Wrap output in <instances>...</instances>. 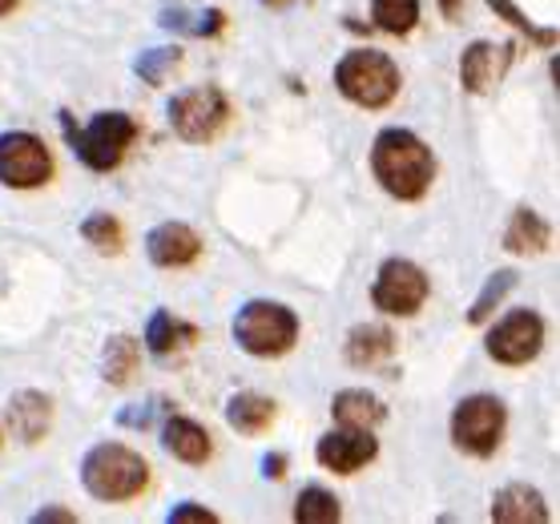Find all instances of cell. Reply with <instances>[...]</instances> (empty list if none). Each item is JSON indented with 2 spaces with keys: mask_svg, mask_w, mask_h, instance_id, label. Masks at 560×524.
Returning a JSON list of instances; mask_svg holds the SVG:
<instances>
[{
  "mask_svg": "<svg viewBox=\"0 0 560 524\" xmlns=\"http://www.w3.org/2000/svg\"><path fill=\"white\" fill-rule=\"evenodd\" d=\"M9 428H13L25 444H40L52 428V399L37 387H25L9 399Z\"/></svg>",
  "mask_w": 560,
  "mask_h": 524,
  "instance_id": "14",
  "label": "cell"
},
{
  "mask_svg": "<svg viewBox=\"0 0 560 524\" xmlns=\"http://www.w3.org/2000/svg\"><path fill=\"white\" fill-rule=\"evenodd\" d=\"M61 129L69 145H73L77 162L93 174H109L126 162L129 145L138 141V121L121 109H102V114H93L85 126H77L73 114L61 109Z\"/></svg>",
  "mask_w": 560,
  "mask_h": 524,
  "instance_id": "2",
  "label": "cell"
},
{
  "mask_svg": "<svg viewBox=\"0 0 560 524\" xmlns=\"http://www.w3.org/2000/svg\"><path fill=\"white\" fill-rule=\"evenodd\" d=\"M294 521L299 524H339L343 521V504L331 488L323 485H306L299 497H294Z\"/></svg>",
  "mask_w": 560,
  "mask_h": 524,
  "instance_id": "23",
  "label": "cell"
},
{
  "mask_svg": "<svg viewBox=\"0 0 560 524\" xmlns=\"http://www.w3.org/2000/svg\"><path fill=\"white\" fill-rule=\"evenodd\" d=\"M331 81L339 97H347L359 109H387L399 97V65L380 49H351L331 69Z\"/></svg>",
  "mask_w": 560,
  "mask_h": 524,
  "instance_id": "4",
  "label": "cell"
},
{
  "mask_svg": "<svg viewBox=\"0 0 560 524\" xmlns=\"http://www.w3.org/2000/svg\"><path fill=\"white\" fill-rule=\"evenodd\" d=\"M492 521L497 524H545V497L528 485H509L492 497Z\"/></svg>",
  "mask_w": 560,
  "mask_h": 524,
  "instance_id": "17",
  "label": "cell"
},
{
  "mask_svg": "<svg viewBox=\"0 0 560 524\" xmlns=\"http://www.w3.org/2000/svg\"><path fill=\"white\" fill-rule=\"evenodd\" d=\"M49 521H61V524H73L77 516L69 509H40L37 516H33V524H49Z\"/></svg>",
  "mask_w": 560,
  "mask_h": 524,
  "instance_id": "32",
  "label": "cell"
},
{
  "mask_svg": "<svg viewBox=\"0 0 560 524\" xmlns=\"http://www.w3.org/2000/svg\"><path fill=\"white\" fill-rule=\"evenodd\" d=\"M331 420L339 428H368V432H375L387 420V408L368 387H347V392H335L331 396Z\"/></svg>",
  "mask_w": 560,
  "mask_h": 524,
  "instance_id": "16",
  "label": "cell"
},
{
  "mask_svg": "<svg viewBox=\"0 0 560 524\" xmlns=\"http://www.w3.org/2000/svg\"><path fill=\"white\" fill-rule=\"evenodd\" d=\"M428 275L408 258H383V267L375 270L371 282V303L375 311L404 319V315H420V307L428 303Z\"/></svg>",
  "mask_w": 560,
  "mask_h": 524,
  "instance_id": "10",
  "label": "cell"
},
{
  "mask_svg": "<svg viewBox=\"0 0 560 524\" xmlns=\"http://www.w3.org/2000/svg\"><path fill=\"white\" fill-rule=\"evenodd\" d=\"M198 255H202V238L186 222H162V226H153L145 234V258H150L153 267L178 270V267H190Z\"/></svg>",
  "mask_w": 560,
  "mask_h": 524,
  "instance_id": "13",
  "label": "cell"
},
{
  "mask_svg": "<svg viewBox=\"0 0 560 524\" xmlns=\"http://www.w3.org/2000/svg\"><path fill=\"white\" fill-rule=\"evenodd\" d=\"M81 485L102 504H126L150 488V464L126 444H93L81 461Z\"/></svg>",
  "mask_w": 560,
  "mask_h": 524,
  "instance_id": "3",
  "label": "cell"
},
{
  "mask_svg": "<svg viewBox=\"0 0 560 524\" xmlns=\"http://www.w3.org/2000/svg\"><path fill=\"white\" fill-rule=\"evenodd\" d=\"M392 351H395V335L387 331V327H375V323L351 327V335H347V343H343V356L351 368H375V363H383Z\"/></svg>",
  "mask_w": 560,
  "mask_h": 524,
  "instance_id": "21",
  "label": "cell"
},
{
  "mask_svg": "<svg viewBox=\"0 0 560 524\" xmlns=\"http://www.w3.org/2000/svg\"><path fill=\"white\" fill-rule=\"evenodd\" d=\"M166 121L170 133L190 145H206L214 141L230 121V102L218 85H194V90H182L170 97L166 105Z\"/></svg>",
  "mask_w": 560,
  "mask_h": 524,
  "instance_id": "7",
  "label": "cell"
},
{
  "mask_svg": "<svg viewBox=\"0 0 560 524\" xmlns=\"http://www.w3.org/2000/svg\"><path fill=\"white\" fill-rule=\"evenodd\" d=\"M162 447L182 464H206L210 452H214V440L190 416H166V423H162Z\"/></svg>",
  "mask_w": 560,
  "mask_h": 524,
  "instance_id": "15",
  "label": "cell"
},
{
  "mask_svg": "<svg viewBox=\"0 0 560 524\" xmlns=\"http://www.w3.org/2000/svg\"><path fill=\"white\" fill-rule=\"evenodd\" d=\"M516 270H492L485 279V287H480V294L471 299V307H468V327H480V323H488L492 315H497L500 307H504V299H509L512 291H516Z\"/></svg>",
  "mask_w": 560,
  "mask_h": 524,
  "instance_id": "22",
  "label": "cell"
},
{
  "mask_svg": "<svg viewBox=\"0 0 560 524\" xmlns=\"http://www.w3.org/2000/svg\"><path fill=\"white\" fill-rule=\"evenodd\" d=\"M117 423H126V428H150V423H153V408L138 404V408L121 411V416H117Z\"/></svg>",
  "mask_w": 560,
  "mask_h": 524,
  "instance_id": "31",
  "label": "cell"
},
{
  "mask_svg": "<svg viewBox=\"0 0 560 524\" xmlns=\"http://www.w3.org/2000/svg\"><path fill=\"white\" fill-rule=\"evenodd\" d=\"M230 335L246 356L279 359L299 343V315L287 303H275V299H250L234 311Z\"/></svg>",
  "mask_w": 560,
  "mask_h": 524,
  "instance_id": "5",
  "label": "cell"
},
{
  "mask_svg": "<svg viewBox=\"0 0 560 524\" xmlns=\"http://www.w3.org/2000/svg\"><path fill=\"white\" fill-rule=\"evenodd\" d=\"M194 339H198V327L186 319H178L174 311L158 307L145 319V347H150V356H174V351H186V347H194Z\"/></svg>",
  "mask_w": 560,
  "mask_h": 524,
  "instance_id": "19",
  "label": "cell"
},
{
  "mask_svg": "<svg viewBox=\"0 0 560 524\" xmlns=\"http://www.w3.org/2000/svg\"><path fill=\"white\" fill-rule=\"evenodd\" d=\"M488 9L504 21V25H512L516 33H521L528 45H536V49H557V28L548 25H536V21H528V16L516 9V0H485Z\"/></svg>",
  "mask_w": 560,
  "mask_h": 524,
  "instance_id": "26",
  "label": "cell"
},
{
  "mask_svg": "<svg viewBox=\"0 0 560 524\" xmlns=\"http://www.w3.org/2000/svg\"><path fill=\"white\" fill-rule=\"evenodd\" d=\"M262 9H270V13H287V9H294V4H303V0H258Z\"/></svg>",
  "mask_w": 560,
  "mask_h": 524,
  "instance_id": "34",
  "label": "cell"
},
{
  "mask_svg": "<svg viewBox=\"0 0 560 524\" xmlns=\"http://www.w3.org/2000/svg\"><path fill=\"white\" fill-rule=\"evenodd\" d=\"M371 21L392 37H408L420 25V0H371Z\"/></svg>",
  "mask_w": 560,
  "mask_h": 524,
  "instance_id": "25",
  "label": "cell"
},
{
  "mask_svg": "<svg viewBox=\"0 0 560 524\" xmlns=\"http://www.w3.org/2000/svg\"><path fill=\"white\" fill-rule=\"evenodd\" d=\"M315 456L327 473L351 476V473H359V468H368V464L380 456V440H375V432H368V428H339V423H335L331 432L318 435Z\"/></svg>",
  "mask_w": 560,
  "mask_h": 524,
  "instance_id": "11",
  "label": "cell"
},
{
  "mask_svg": "<svg viewBox=\"0 0 560 524\" xmlns=\"http://www.w3.org/2000/svg\"><path fill=\"white\" fill-rule=\"evenodd\" d=\"M182 65V49L178 45H162V49H145L138 53V61H133V73H138V81H145V85H166L170 73Z\"/></svg>",
  "mask_w": 560,
  "mask_h": 524,
  "instance_id": "27",
  "label": "cell"
},
{
  "mask_svg": "<svg viewBox=\"0 0 560 524\" xmlns=\"http://www.w3.org/2000/svg\"><path fill=\"white\" fill-rule=\"evenodd\" d=\"M504 428H509L504 399H497L492 392H476V396H464L456 408H452L447 435H452L456 452L476 456V461H488V456H497L500 440H504Z\"/></svg>",
  "mask_w": 560,
  "mask_h": 524,
  "instance_id": "6",
  "label": "cell"
},
{
  "mask_svg": "<svg viewBox=\"0 0 560 524\" xmlns=\"http://www.w3.org/2000/svg\"><path fill=\"white\" fill-rule=\"evenodd\" d=\"M545 347V319L533 307H512L504 311L485 335V351L500 368H524L533 363Z\"/></svg>",
  "mask_w": 560,
  "mask_h": 524,
  "instance_id": "8",
  "label": "cell"
},
{
  "mask_svg": "<svg viewBox=\"0 0 560 524\" xmlns=\"http://www.w3.org/2000/svg\"><path fill=\"white\" fill-rule=\"evenodd\" d=\"M16 4H21V0H0V16H9L16 9Z\"/></svg>",
  "mask_w": 560,
  "mask_h": 524,
  "instance_id": "35",
  "label": "cell"
},
{
  "mask_svg": "<svg viewBox=\"0 0 560 524\" xmlns=\"http://www.w3.org/2000/svg\"><path fill=\"white\" fill-rule=\"evenodd\" d=\"M548 243H552V226L536 210L521 206L509 218V226H504V251L509 255H540V251H548Z\"/></svg>",
  "mask_w": 560,
  "mask_h": 524,
  "instance_id": "20",
  "label": "cell"
},
{
  "mask_svg": "<svg viewBox=\"0 0 560 524\" xmlns=\"http://www.w3.org/2000/svg\"><path fill=\"white\" fill-rule=\"evenodd\" d=\"M166 521L170 524H214L218 512L202 509L198 500H182V504H174V509L166 512Z\"/></svg>",
  "mask_w": 560,
  "mask_h": 524,
  "instance_id": "29",
  "label": "cell"
},
{
  "mask_svg": "<svg viewBox=\"0 0 560 524\" xmlns=\"http://www.w3.org/2000/svg\"><path fill=\"white\" fill-rule=\"evenodd\" d=\"M279 416V404L262 392H234L226 399V423L238 435H262Z\"/></svg>",
  "mask_w": 560,
  "mask_h": 524,
  "instance_id": "18",
  "label": "cell"
},
{
  "mask_svg": "<svg viewBox=\"0 0 560 524\" xmlns=\"http://www.w3.org/2000/svg\"><path fill=\"white\" fill-rule=\"evenodd\" d=\"M516 45H492V40H471L459 53V85L468 93H488L509 73Z\"/></svg>",
  "mask_w": 560,
  "mask_h": 524,
  "instance_id": "12",
  "label": "cell"
},
{
  "mask_svg": "<svg viewBox=\"0 0 560 524\" xmlns=\"http://www.w3.org/2000/svg\"><path fill=\"white\" fill-rule=\"evenodd\" d=\"M77 231H81V238H85L97 255H117V251H121V226H117V218L105 214V210L85 214V222H81Z\"/></svg>",
  "mask_w": 560,
  "mask_h": 524,
  "instance_id": "28",
  "label": "cell"
},
{
  "mask_svg": "<svg viewBox=\"0 0 560 524\" xmlns=\"http://www.w3.org/2000/svg\"><path fill=\"white\" fill-rule=\"evenodd\" d=\"M287 468H291L287 452H267V456H262V480H282Z\"/></svg>",
  "mask_w": 560,
  "mask_h": 524,
  "instance_id": "30",
  "label": "cell"
},
{
  "mask_svg": "<svg viewBox=\"0 0 560 524\" xmlns=\"http://www.w3.org/2000/svg\"><path fill=\"white\" fill-rule=\"evenodd\" d=\"M435 4H440V16L456 25L459 16H464V4H468V0H435Z\"/></svg>",
  "mask_w": 560,
  "mask_h": 524,
  "instance_id": "33",
  "label": "cell"
},
{
  "mask_svg": "<svg viewBox=\"0 0 560 524\" xmlns=\"http://www.w3.org/2000/svg\"><path fill=\"white\" fill-rule=\"evenodd\" d=\"M52 182L49 145L28 129L0 133V186L4 190H40Z\"/></svg>",
  "mask_w": 560,
  "mask_h": 524,
  "instance_id": "9",
  "label": "cell"
},
{
  "mask_svg": "<svg viewBox=\"0 0 560 524\" xmlns=\"http://www.w3.org/2000/svg\"><path fill=\"white\" fill-rule=\"evenodd\" d=\"M371 174L395 202H420L435 182L432 145L404 126L380 129L371 141Z\"/></svg>",
  "mask_w": 560,
  "mask_h": 524,
  "instance_id": "1",
  "label": "cell"
},
{
  "mask_svg": "<svg viewBox=\"0 0 560 524\" xmlns=\"http://www.w3.org/2000/svg\"><path fill=\"white\" fill-rule=\"evenodd\" d=\"M133 371H138V343H133L129 335H114V339H105V351H102L105 384L126 387L129 380H133Z\"/></svg>",
  "mask_w": 560,
  "mask_h": 524,
  "instance_id": "24",
  "label": "cell"
}]
</instances>
